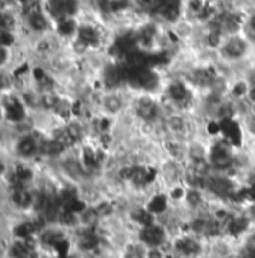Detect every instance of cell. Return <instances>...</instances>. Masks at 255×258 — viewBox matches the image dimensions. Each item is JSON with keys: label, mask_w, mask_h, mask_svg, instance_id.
Returning <instances> with one entry per match:
<instances>
[{"label": "cell", "mask_w": 255, "mask_h": 258, "mask_svg": "<svg viewBox=\"0 0 255 258\" xmlns=\"http://www.w3.org/2000/svg\"><path fill=\"white\" fill-rule=\"evenodd\" d=\"M246 101L249 105H255V86H249L248 95H246Z\"/></svg>", "instance_id": "obj_4"}, {"label": "cell", "mask_w": 255, "mask_h": 258, "mask_svg": "<svg viewBox=\"0 0 255 258\" xmlns=\"http://www.w3.org/2000/svg\"><path fill=\"white\" fill-rule=\"evenodd\" d=\"M134 237L141 242L146 248H168L173 234L164 222H153L138 230Z\"/></svg>", "instance_id": "obj_1"}, {"label": "cell", "mask_w": 255, "mask_h": 258, "mask_svg": "<svg viewBox=\"0 0 255 258\" xmlns=\"http://www.w3.org/2000/svg\"><path fill=\"white\" fill-rule=\"evenodd\" d=\"M146 258H170L168 248H147Z\"/></svg>", "instance_id": "obj_3"}, {"label": "cell", "mask_w": 255, "mask_h": 258, "mask_svg": "<svg viewBox=\"0 0 255 258\" xmlns=\"http://www.w3.org/2000/svg\"><path fill=\"white\" fill-rule=\"evenodd\" d=\"M147 248L138 242L134 236L126 239L117 249V257L119 258H146Z\"/></svg>", "instance_id": "obj_2"}]
</instances>
